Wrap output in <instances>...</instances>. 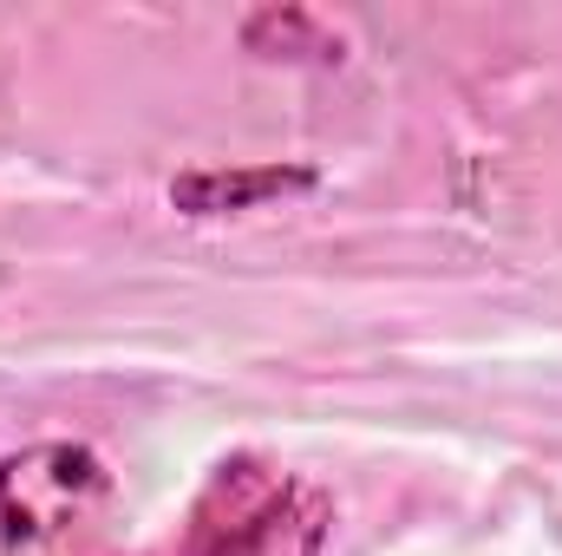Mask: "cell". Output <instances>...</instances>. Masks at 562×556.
Segmentation results:
<instances>
[{
    "instance_id": "6da1fadb",
    "label": "cell",
    "mask_w": 562,
    "mask_h": 556,
    "mask_svg": "<svg viewBox=\"0 0 562 556\" xmlns=\"http://www.w3.org/2000/svg\"><path fill=\"white\" fill-rule=\"evenodd\" d=\"M314 544H321L314 498H301L281 471L256 458H229L190 518L183 556H314Z\"/></svg>"
},
{
    "instance_id": "7a4b0ae2",
    "label": "cell",
    "mask_w": 562,
    "mask_h": 556,
    "mask_svg": "<svg viewBox=\"0 0 562 556\" xmlns=\"http://www.w3.org/2000/svg\"><path fill=\"white\" fill-rule=\"evenodd\" d=\"M105 498V465L86 445H26L0 458V537L7 544H40L72 531L92 504Z\"/></svg>"
},
{
    "instance_id": "3957f363",
    "label": "cell",
    "mask_w": 562,
    "mask_h": 556,
    "mask_svg": "<svg viewBox=\"0 0 562 556\" xmlns=\"http://www.w3.org/2000/svg\"><path fill=\"white\" fill-rule=\"evenodd\" d=\"M294 190H314V170L307 164H262V170H183L170 184V203L190 210V216H229V210H256V203H276Z\"/></svg>"
}]
</instances>
